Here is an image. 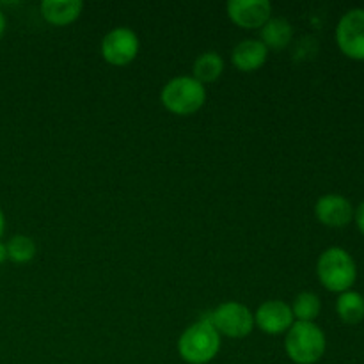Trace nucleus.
Here are the masks:
<instances>
[{
    "label": "nucleus",
    "instance_id": "nucleus-7",
    "mask_svg": "<svg viewBox=\"0 0 364 364\" xmlns=\"http://www.w3.org/2000/svg\"><path fill=\"white\" fill-rule=\"evenodd\" d=\"M336 41L341 52L355 60H364V9H350L336 27Z\"/></svg>",
    "mask_w": 364,
    "mask_h": 364
},
{
    "label": "nucleus",
    "instance_id": "nucleus-15",
    "mask_svg": "<svg viewBox=\"0 0 364 364\" xmlns=\"http://www.w3.org/2000/svg\"><path fill=\"white\" fill-rule=\"evenodd\" d=\"M336 311L345 323L355 326L364 318V297L358 291H343L338 297Z\"/></svg>",
    "mask_w": 364,
    "mask_h": 364
},
{
    "label": "nucleus",
    "instance_id": "nucleus-13",
    "mask_svg": "<svg viewBox=\"0 0 364 364\" xmlns=\"http://www.w3.org/2000/svg\"><path fill=\"white\" fill-rule=\"evenodd\" d=\"M262 39L259 41L267 46V48L281 50L287 48L290 45L291 38H294V28H291L290 21L287 18H270L259 31Z\"/></svg>",
    "mask_w": 364,
    "mask_h": 364
},
{
    "label": "nucleus",
    "instance_id": "nucleus-19",
    "mask_svg": "<svg viewBox=\"0 0 364 364\" xmlns=\"http://www.w3.org/2000/svg\"><path fill=\"white\" fill-rule=\"evenodd\" d=\"M6 25H7L6 16H4V13H2V11H0V38H2L4 32H6Z\"/></svg>",
    "mask_w": 364,
    "mask_h": 364
},
{
    "label": "nucleus",
    "instance_id": "nucleus-14",
    "mask_svg": "<svg viewBox=\"0 0 364 364\" xmlns=\"http://www.w3.org/2000/svg\"><path fill=\"white\" fill-rule=\"evenodd\" d=\"M194 78L203 85L215 82L224 71V59L217 52H205L196 59L194 63Z\"/></svg>",
    "mask_w": 364,
    "mask_h": 364
},
{
    "label": "nucleus",
    "instance_id": "nucleus-4",
    "mask_svg": "<svg viewBox=\"0 0 364 364\" xmlns=\"http://www.w3.org/2000/svg\"><path fill=\"white\" fill-rule=\"evenodd\" d=\"M162 105L176 116L196 114L206 102V89L194 77H176L162 89Z\"/></svg>",
    "mask_w": 364,
    "mask_h": 364
},
{
    "label": "nucleus",
    "instance_id": "nucleus-9",
    "mask_svg": "<svg viewBox=\"0 0 364 364\" xmlns=\"http://www.w3.org/2000/svg\"><path fill=\"white\" fill-rule=\"evenodd\" d=\"M294 320L291 306L283 301L263 302L255 313V326H258L267 334L288 333V329L294 326Z\"/></svg>",
    "mask_w": 364,
    "mask_h": 364
},
{
    "label": "nucleus",
    "instance_id": "nucleus-3",
    "mask_svg": "<svg viewBox=\"0 0 364 364\" xmlns=\"http://www.w3.org/2000/svg\"><path fill=\"white\" fill-rule=\"evenodd\" d=\"M326 334L313 322H295L288 329L284 348L288 358L297 364H315L326 354Z\"/></svg>",
    "mask_w": 364,
    "mask_h": 364
},
{
    "label": "nucleus",
    "instance_id": "nucleus-21",
    "mask_svg": "<svg viewBox=\"0 0 364 364\" xmlns=\"http://www.w3.org/2000/svg\"><path fill=\"white\" fill-rule=\"evenodd\" d=\"M4 228H6V217H4L2 208H0V238H2L4 235Z\"/></svg>",
    "mask_w": 364,
    "mask_h": 364
},
{
    "label": "nucleus",
    "instance_id": "nucleus-20",
    "mask_svg": "<svg viewBox=\"0 0 364 364\" xmlns=\"http://www.w3.org/2000/svg\"><path fill=\"white\" fill-rule=\"evenodd\" d=\"M7 259V247H6V244H2V242H0V263H4Z\"/></svg>",
    "mask_w": 364,
    "mask_h": 364
},
{
    "label": "nucleus",
    "instance_id": "nucleus-8",
    "mask_svg": "<svg viewBox=\"0 0 364 364\" xmlns=\"http://www.w3.org/2000/svg\"><path fill=\"white\" fill-rule=\"evenodd\" d=\"M272 14V4L269 0H230L228 16L242 28H262Z\"/></svg>",
    "mask_w": 364,
    "mask_h": 364
},
{
    "label": "nucleus",
    "instance_id": "nucleus-10",
    "mask_svg": "<svg viewBox=\"0 0 364 364\" xmlns=\"http://www.w3.org/2000/svg\"><path fill=\"white\" fill-rule=\"evenodd\" d=\"M316 219L329 228H343L354 219V208L345 196L326 194L316 201Z\"/></svg>",
    "mask_w": 364,
    "mask_h": 364
},
{
    "label": "nucleus",
    "instance_id": "nucleus-18",
    "mask_svg": "<svg viewBox=\"0 0 364 364\" xmlns=\"http://www.w3.org/2000/svg\"><path fill=\"white\" fill-rule=\"evenodd\" d=\"M354 217H355V223H358V228L359 231L364 235V201L359 205V208L354 212Z\"/></svg>",
    "mask_w": 364,
    "mask_h": 364
},
{
    "label": "nucleus",
    "instance_id": "nucleus-12",
    "mask_svg": "<svg viewBox=\"0 0 364 364\" xmlns=\"http://www.w3.org/2000/svg\"><path fill=\"white\" fill-rule=\"evenodd\" d=\"M43 18L52 25L73 23L80 16L84 4L80 0H45L39 6Z\"/></svg>",
    "mask_w": 364,
    "mask_h": 364
},
{
    "label": "nucleus",
    "instance_id": "nucleus-1",
    "mask_svg": "<svg viewBox=\"0 0 364 364\" xmlns=\"http://www.w3.org/2000/svg\"><path fill=\"white\" fill-rule=\"evenodd\" d=\"M220 348V334L206 318L192 323L178 340V354L188 364H206Z\"/></svg>",
    "mask_w": 364,
    "mask_h": 364
},
{
    "label": "nucleus",
    "instance_id": "nucleus-5",
    "mask_svg": "<svg viewBox=\"0 0 364 364\" xmlns=\"http://www.w3.org/2000/svg\"><path fill=\"white\" fill-rule=\"evenodd\" d=\"M219 334L228 338H245L255 329V315L240 302H224L205 316Z\"/></svg>",
    "mask_w": 364,
    "mask_h": 364
},
{
    "label": "nucleus",
    "instance_id": "nucleus-11",
    "mask_svg": "<svg viewBox=\"0 0 364 364\" xmlns=\"http://www.w3.org/2000/svg\"><path fill=\"white\" fill-rule=\"evenodd\" d=\"M267 57H269V48L259 39H244L235 46L231 53L233 66L245 73L259 70L267 63Z\"/></svg>",
    "mask_w": 364,
    "mask_h": 364
},
{
    "label": "nucleus",
    "instance_id": "nucleus-16",
    "mask_svg": "<svg viewBox=\"0 0 364 364\" xmlns=\"http://www.w3.org/2000/svg\"><path fill=\"white\" fill-rule=\"evenodd\" d=\"M320 309H322V302H320L318 295L313 294V291L299 294L295 297L294 306H291L294 318H297L299 322H313L320 315Z\"/></svg>",
    "mask_w": 364,
    "mask_h": 364
},
{
    "label": "nucleus",
    "instance_id": "nucleus-2",
    "mask_svg": "<svg viewBox=\"0 0 364 364\" xmlns=\"http://www.w3.org/2000/svg\"><path fill=\"white\" fill-rule=\"evenodd\" d=\"M318 279L327 290L343 294L352 288L358 279V267L354 258L341 247H331L320 255L316 263Z\"/></svg>",
    "mask_w": 364,
    "mask_h": 364
},
{
    "label": "nucleus",
    "instance_id": "nucleus-6",
    "mask_svg": "<svg viewBox=\"0 0 364 364\" xmlns=\"http://www.w3.org/2000/svg\"><path fill=\"white\" fill-rule=\"evenodd\" d=\"M137 34L128 27H117L105 34L102 41V55L112 66H127L139 53Z\"/></svg>",
    "mask_w": 364,
    "mask_h": 364
},
{
    "label": "nucleus",
    "instance_id": "nucleus-17",
    "mask_svg": "<svg viewBox=\"0 0 364 364\" xmlns=\"http://www.w3.org/2000/svg\"><path fill=\"white\" fill-rule=\"evenodd\" d=\"M7 259L14 263H28L36 256V244L31 237L16 235L6 244Z\"/></svg>",
    "mask_w": 364,
    "mask_h": 364
}]
</instances>
